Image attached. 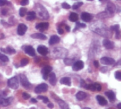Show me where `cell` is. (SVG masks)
<instances>
[{
    "instance_id": "cell-1",
    "label": "cell",
    "mask_w": 121,
    "mask_h": 109,
    "mask_svg": "<svg viewBox=\"0 0 121 109\" xmlns=\"http://www.w3.org/2000/svg\"><path fill=\"white\" fill-rule=\"evenodd\" d=\"M97 23L98 24H96V23H93L92 26H94V28H92L93 31L104 37H107V38L111 37V30L108 29L104 25H103L104 23H102L97 22Z\"/></svg>"
},
{
    "instance_id": "cell-2",
    "label": "cell",
    "mask_w": 121,
    "mask_h": 109,
    "mask_svg": "<svg viewBox=\"0 0 121 109\" xmlns=\"http://www.w3.org/2000/svg\"><path fill=\"white\" fill-rule=\"evenodd\" d=\"M38 7H36L39 17L42 18V19H48L49 18V15L48 13L47 10L41 5V4H38Z\"/></svg>"
},
{
    "instance_id": "cell-3",
    "label": "cell",
    "mask_w": 121,
    "mask_h": 109,
    "mask_svg": "<svg viewBox=\"0 0 121 109\" xmlns=\"http://www.w3.org/2000/svg\"><path fill=\"white\" fill-rule=\"evenodd\" d=\"M8 86L13 89H16L18 88V81L17 77H13L8 80Z\"/></svg>"
},
{
    "instance_id": "cell-4",
    "label": "cell",
    "mask_w": 121,
    "mask_h": 109,
    "mask_svg": "<svg viewBox=\"0 0 121 109\" xmlns=\"http://www.w3.org/2000/svg\"><path fill=\"white\" fill-rule=\"evenodd\" d=\"M20 81L21 83L22 84V86L25 88V89H30L31 87L30 83L28 82L27 77H26V75L24 74H20Z\"/></svg>"
},
{
    "instance_id": "cell-5",
    "label": "cell",
    "mask_w": 121,
    "mask_h": 109,
    "mask_svg": "<svg viewBox=\"0 0 121 109\" xmlns=\"http://www.w3.org/2000/svg\"><path fill=\"white\" fill-rule=\"evenodd\" d=\"M48 86L47 84H45V83H43V84H39L38 86H37L35 88V92L36 94H40V93H43V92H45L48 90Z\"/></svg>"
},
{
    "instance_id": "cell-6",
    "label": "cell",
    "mask_w": 121,
    "mask_h": 109,
    "mask_svg": "<svg viewBox=\"0 0 121 109\" xmlns=\"http://www.w3.org/2000/svg\"><path fill=\"white\" fill-rule=\"evenodd\" d=\"M27 29H28V28H27V26L24 23L19 24L18 26V28H17V33H18V35H23L26 33Z\"/></svg>"
},
{
    "instance_id": "cell-7",
    "label": "cell",
    "mask_w": 121,
    "mask_h": 109,
    "mask_svg": "<svg viewBox=\"0 0 121 109\" xmlns=\"http://www.w3.org/2000/svg\"><path fill=\"white\" fill-rule=\"evenodd\" d=\"M101 62L105 65H111L115 63V60L109 57H104L101 59Z\"/></svg>"
},
{
    "instance_id": "cell-8",
    "label": "cell",
    "mask_w": 121,
    "mask_h": 109,
    "mask_svg": "<svg viewBox=\"0 0 121 109\" xmlns=\"http://www.w3.org/2000/svg\"><path fill=\"white\" fill-rule=\"evenodd\" d=\"M84 62L81 61V60H79V61H77V62H75L74 63V65L72 66V69L74 71H79V70H81L82 69L84 68Z\"/></svg>"
},
{
    "instance_id": "cell-9",
    "label": "cell",
    "mask_w": 121,
    "mask_h": 109,
    "mask_svg": "<svg viewBox=\"0 0 121 109\" xmlns=\"http://www.w3.org/2000/svg\"><path fill=\"white\" fill-rule=\"evenodd\" d=\"M12 100H13V97H9L7 99L0 97V105L1 106H7L11 104Z\"/></svg>"
},
{
    "instance_id": "cell-10",
    "label": "cell",
    "mask_w": 121,
    "mask_h": 109,
    "mask_svg": "<svg viewBox=\"0 0 121 109\" xmlns=\"http://www.w3.org/2000/svg\"><path fill=\"white\" fill-rule=\"evenodd\" d=\"M103 45L106 49H113L114 48L113 42L111 41L108 39H104L103 40Z\"/></svg>"
},
{
    "instance_id": "cell-11",
    "label": "cell",
    "mask_w": 121,
    "mask_h": 109,
    "mask_svg": "<svg viewBox=\"0 0 121 109\" xmlns=\"http://www.w3.org/2000/svg\"><path fill=\"white\" fill-rule=\"evenodd\" d=\"M37 50L42 55H46L48 53V49L45 45H39L37 48Z\"/></svg>"
},
{
    "instance_id": "cell-12",
    "label": "cell",
    "mask_w": 121,
    "mask_h": 109,
    "mask_svg": "<svg viewBox=\"0 0 121 109\" xmlns=\"http://www.w3.org/2000/svg\"><path fill=\"white\" fill-rule=\"evenodd\" d=\"M81 18L84 21L89 22L92 18V16L90 13H89L88 12H83L81 15Z\"/></svg>"
},
{
    "instance_id": "cell-13",
    "label": "cell",
    "mask_w": 121,
    "mask_h": 109,
    "mask_svg": "<svg viewBox=\"0 0 121 109\" xmlns=\"http://www.w3.org/2000/svg\"><path fill=\"white\" fill-rule=\"evenodd\" d=\"M49 27V23L48 22L46 23H38L35 26V28L36 29H39L40 31H45L46 29H48Z\"/></svg>"
},
{
    "instance_id": "cell-14",
    "label": "cell",
    "mask_w": 121,
    "mask_h": 109,
    "mask_svg": "<svg viewBox=\"0 0 121 109\" xmlns=\"http://www.w3.org/2000/svg\"><path fill=\"white\" fill-rule=\"evenodd\" d=\"M24 50H25V52H26V54H28V55H30V56H35V55L34 48H33L32 46H30V45L27 46V47L25 48Z\"/></svg>"
},
{
    "instance_id": "cell-15",
    "label": "cell",
    "mask_w": 121,
    "mask_h": 109,
    "mask_svg": "<svg viewBox=\"0 0 121 109\" xmlns=\"http://www.w3.org/2000/svg\"><path fill=\"white\" fill-rule=\"evenodd\" d=\"M120 26L118 24H116L115 26H113L111 27V31H114L116 32V38L117 39L120 38Z\"/></svg>"
},
{
    "instance_id": "cell-16",
    "label": "cell",
    "mask_w": 121,
    "mask_h": 109,
    "mask_svg": "<svg viewBox=\"0 0 121 109\" xmlns=\"http://www.w3.org/2000/svg\"><path fill=\"white\" fill-rule=\"evenodd\" d=\"M60 40V38L57 36V35H52L50 37V40H49V44L52 45H55L56 43H58Z\"/></svg>"
},
{
    "instance_id": "cell-17",
    "label": "cell",
    "mask_w": 121,
    "mask_h": 109,
    "mask_svg": "<svg viewBox=\"0 0 121 109\" xmlns=\"http://www.w3.org/2000/svg\"><path fill=\"white\" fill-rule=\"evenodd\" d=\"M96 100H97V101L99 102V104L101 106H106L108 104L106 99L104 97H103L102 96H100V95H98L96 96Z\"/></svg>"
},
{
    "instance_id": "cell-18",
    "label": "cell",
    "mask_w": 121,
    "mask_h": 109,
    "mask_svg": "<svg viewBox=\"0 0 121 109\" xmlns=\"http://www.w3.org/2000/svg\"><path fill=\"white\" fill-rule=\"evenodd\" d=\"M116 6L113 4L112 3H108L107 5V12L111 15V13H114V12L116 11Z\"/></svg>"
},
{
    "instance_id": "cell-19",
    "label": "cell",
    "mask_w": 121,
    "mask_h": 109,
    "mask_svg": "<svg viewBox=\"0 0 121 109\" xmlns=\"http://www.w3.org/2000/svg\"><path fill=\"white\" fill-rule=\"evenodd\" d=\"M105 95L107 96V97L109 99V100L111 101H112V102L115 101V100H116V95H115L113 92H112V91L106 92H105Z\"/></svg>"
},
{
    "instance_id": "cell-20",
    "label": "cell",
    "mask_w": 121,
    "mask_h": 109,
    "mask_svg": "<svg viewBox=\"0 0 121 109\" xmlns=\"http://www.w3.org/2000/svg\"><path fill=\"white\" fill-rule=\"evenodd\" d=\"M49 77H50V83L52 86H55L57 82V78H56L55 74L54 72H51L49 74Z\"/></svg>"
},
{
    "instance_id": "cell-21",
    "label": "cell",
    "mask_w": 121,
    "mask_h": 109,
    "mask_svg": "<svg viewBox=\"0 0 121 109\" xmlns=\"http://www.w3.org/2000/svg\"><path fill=\"white\" fill-rule=\"evenodd\" d=\"M30 37L32 38H35V39H40V40H45L47 38V37L42 34V33H34V34H32L30 35Z\"/></svg>"
},
{
    "instance_id": "cell-22",
    "label": "cell",
    "mask_w": 121,
    "mask_h": 109,
    "mask_svg": "<svg viewBox=\"0 0 121 109\" xmlns=\"http://www.w3.org/2000/svg\"><path fill=\"white\" fill-rule=\"evenodd\" d=\"M86 94L83 92H79L77 94H76V98L78 101H82L84 100L86 97Z\"/></svg>"
},
{
    "instance_id": "cell-23",
    "label": "cell",
    "mask_w": 121,
    "mask_h": 109,
    "mask_svg": "<svg viewBox=\"0 0 121 109\" xmlns=\"http://www.w3.org/2000/svg\"><path fill=\"white\" fill-rule=\"evenodd\" d=\"M60 83L62 84L70 86L71 85V79L69 77H63L60 79Z\"/></svg>"
},
{
    "instance_id": "cell-24",
    "label": "cell",
    "mask_w": 121,
    "mask_h": 109,
    "mask_svg": "<svg viewBox=\"0 0 121 109\" xmlns=\"http://www.w3.org/2000/svg\"><path fill=\"white\" fill-rule=\"evenodd\" d=\"M27 13H28V16L26 17V20L27 21H32V20L35 18L36 13H35V11H29Z\"/></svg>"
},
{
    "instance_id": "cell-25",
    "label": "cell",
    "mask_w": 121,
    "mask_h": 109,
    "mask_svg": "<svg viewBox=\"0 0 121 109\" xmlns=\"http://www.w3.org/2000/svg\"><path fill=\"white\" fill-rule=\"evenodd\" d=\"M78 18H79V16L76 13H71L69 16V21H72V22H76L78 21Z\"/></svg>"
},
{
    "instance_id": "cell-26",
    "label": "cell",
    "mask_w": 121,
    "mask_h": 109,
    "mask_svg": "<svg viewBox=\"0 0 121 109\" xmlns=\"http://www.w3.org/2000/svg\"><path fill=\"white\" fill-rule=\"evenodd\" d=\"M1 51H4V52H7V53H9V54H14L15 52H16V50L13 48H11V47H7L6 49H1Z\"/></svg>"
},
{
    "instance_id": "cell-27",
    "label": "cell",
    "mask_w": 121,
    "mask_h": 109,
    "mask_svg": "<svg viewBox=\"0 0 121 109\" xmlns=\"http://www.w3.org/2000/svg\"><path fill=\"white\" fill-rule=\"evenodd\" d=\"M52 67L50 66H46L45 67L43 70H42V74H49L51 71H52Z\"/></svg>"
},
{
    "instance_id": "cell-28",
    "label": "cell",
    "mask_w": 121,
    "mask_h": 109,
    "mask_svg": "<svg viewBox=\"0 0 121 109\" xmlns=\"http://www.w3.org/2000/svg\"><path fill=\"white\" fill-rule=\"evenodd\" d=\"M57 102H58V104L60 106V108H62V109H69L68 105L64 101L59 99V100H57Z\"/></svg>"
},
{
    "instance_id": "cell-29",
    "label": "cell",
    "mask_w": 121,
    "mask_h": 109,
    "mask_svg": "<svg viewBox=\"0 0 121 109\" xmlns=\"http://www.w3.org/2000/svg\"><path fill=\"white\" fill-rule=\"evenodd\" d=\"M110 16V14H109L107 11H104V12H101V13H99V14L97 15V17H99V18H104L108 17V16Z\"/></svg>"
},
{
    "instance_id": "cell-30",
    "label": "cell",
    "mask_w": 121,
    "mask_h": 109,
    "mask_svg": "<svg viewBox=\"0 0 121 109\" xmlns=\"http://www.w3.org/2000/svg\"><path fill=\"white\" fill-rule=\"evenodd\" d=\"M26 13H27V9L23 8V7L20 9V10H19V15H20V16L23 17Z\"/></svg>"
},
{
    "instance_id": "cell-31",
    "label": "cell",
    "mask_w": 121,
    "mask_h": 109,
    "mask_svg": "<svg viewBox=\"0 0 121 109\" xmlns=\"http://www.w3.org/2000/svg\"><path fill=\"white\" fill-rule=\"evenodd\" d=\"M83 5V2H81V1H78V2H76L73 4L72 6V9H77L79 7H80L81 6Z\"/></svg>"
},
{
    "instance_id": "cell-32",
    "label": "cell",
    "mask_w": 121,
    "mask_h": 109,
    "mask_svg": "<svg viewBox=\"0 0 121 109\" xmlns=\"http://www.w3.org/2000/svg\"><path fill=\"white\" fill-rule=\"evenodd\" d=\"M28 64V59L24 58V59L21 60V67H24V66L27 65Z\"/></svg>"
},
{
    "instance_id": "cell-33",
    "label": "cell",
    "mask_w": 121,
    "mask_h": 109,
    "mask_svg": "<svg viewBox=\"0 0 121 109\" xmlns=\"http://www.w3.org/2000/svg\"><path fill=\"white\" fill-rule=\"evenodd\" d=\"M0 60H1L2 62H8V61H9V57H8L6 55H5L1 54Z\"/></svg>"
},
{
    "instance_id": "cell-34",
    "label": "cell",
    "mask_w": 121,
    "mask_h": 109,
    "mask_svg": "<svg viewBox=\"0 0 121 109\" xmlns=\"http://www.w3.org/2000/svg\"><path fill=\"white\" fill-rule=\"evenodd\" d=\"M115 78L118 80H121V71H117L115 73Z\"/></svg>"
},
{
    "instance_id": "cell-35",
    "label": "cell",
    "mask_w": 121,
    "mask_h": 109,
    "mask_svg": "<svg viewBox=\"0 0 121 109\" xmlns=\"http://www.w3.org/2000/svg\"><path fill=\"white\" fill-rule=\"evenodd\" d=\"M62 7L63 9H69L71 6H70V5L68 4L67 3L64 2V3L62 4Z\"/></svg>"
},
{
    "instance_id": "cell-36",
    "label": "cell",
    "mask_w": 121,
    "mask_h": 109,
    "mask_svg": "<svg viewBox=\"0 0 121 109\" xmlns=\"http://www.w3.org/2000/svg\"><path fill=\"white\" fill-rule=\"evenodd\" d=\"M86 27V25L84 24V23H77V28L74 29V31L76 30V29H77L78 28H85Z\"/></svg>"
},
{
    "instance_id": "cell-37",
    "label": "cell",
    "mask_w": 121,
    "mask_h": 109,
    "mask_svg": "<svg viewBox=\"0 0 121 109\" xmlns=\"http://www.w3.org/2000/svg\"><path fill=\"white\" fill-rule=\"evenodd\" d=\"M22 96H23V99H25V100H27V99H28L30 97V96L28 94L26 93V92H23V93L22 94Z\"/></svg>"
},
{
    "instance_id": "cell-38",
    "label": "cell",
    "mask_w": 121,
    "mask_h": 109,
    "mask_svg": "<svg viewBox=\"0 0 121 109\" xmlns=\"http://www.w3.org/2000/svg\"><path fill=\"white\" fill-rule=\"evenodd\" d=\"M95 88H96V91H101V85L100 84H98V83H95Z\"/></svg>"
},
{
    "instance_id": "cell-39",
    "label": "cell",
    "mask_w": 121,
    "mask_h": 109,
    "mask_svg": "<svg viewBox=\"0 0 121 109\" xmlns=\"http://www.w3.org/2000/svg\"><path fill=\"white\" fill-rule=\"evenodd\" d=\"M64 61H65V63L67 65H70L72 63V60H69V58H65Z\"/></svg>"
},
{
    "instance_id": "cell-40",
    "label": "cell",
    "mask_w": 121,
    "mask_h": 109,
    "mask_svg": "<svg viewBox=\"0 0 121 109\" xmlns=\"http://www.w3.org/2000/svg\"><path fill=\"white\" fill-rule=\"evenodd\" d=\"M28 3H29V1H28V0H22V1H21V5H22V6H26V5L28 4Z\"/></svg>"
},
{
    "instance_id": "cell-41",
    "label": "cell",
    "mask_w": 121,
    "mask_h": 109,
    "mask_svg": "<svg viewBox=\"0 0 121 109\" xmlns=\"http://www.w3.org/2000/svg\"><path fill=\"white\" fill-rule=\"evenodd\" d=\"M101 72H103V73H106L107 71H108V67H101Z\"/></svg>"
},
{
    "instance_id": "cell-42",
    "label": "cell",
    "mask_w": 121,
    "mask_h": 109,
    "mask_svg": "<svg viewBox=\"0 0 121 109\" xmlns=\"http://www.w3.org/2000/svg\"><path fill=\"white\" fill-rule=\"evenodd\" d=\"M6 4H7V0H0V6H4Z\"/></svg>"
},
{
    "instance_id": "cell-43",
    "label": "cell",
    "mask_w": 121,
    "mask_h": 109,
    "mask_svg": "<svg viewBox=\"0 0 121 109\" xmlns=\"http://www.w3.org/2000/svg\"><path fill=\"white\" fill-rule=\"evenodd\" d=\"M80 84H81V87H84V88H85V87H86V84L85 83L84 80H83V79L81 80Z\"/></svg>"
},
{
    "instance_id": "cell-44",
    "label": "cell",
    "mask_w": 121,
    "mask_h": 109,
    "mask_svg": "<svg viewBox=\"0 0 121 109\" xmlns=\"http://www.w3.org/2000/svg\"><path fill=\"white\" fill-rule=\"evenodd\" d=\"M42 100H43V103H44V104H47V103H48V102H49L48 99L47 97H45V96H44V97H43V99Z\"/></svg>"
},
{
    "instance_id": "cell-45",
    "label": "cell",
    "mask_w": 121,
    "mask_h": 109,
    "mask_svg": "<svg viewBox=\"0 0 121 109\" xmlns=\"http://www.w3.org/2000/svg\"><path fill=\"white\" fill-rule=\"evenodd\" d=\"M94 65L95 67H96V68H98V67H99V62L96 61V60L94 62Z\"/></svg>"
},
{
    "instance_id": "cell-46",
    "label": "cell",
    "mask_w": 121,
    "mask_h": 109,
    "mask_svg": "<svg viewBox=\"0 0 121 109\" xmlns=\"http://www.w3.org/2000/svg\"><path fill=\"white\" fill-rule=\"evenodd\" d=\"M1 13H2V15L6 16V15L7 14V10H6V9H3V10H1Z\"/></svg>"
},
{
    "instance_id": "cell-47",
    "label": "cell",
    "mask_w": 121,
    "mask_h": 109,
    "mask_svg": "<svg viewBox=\"0 0 121 109\" xmlns=\"http://www.w3.org/2000/svg\"><path fill=\"white\" fill-rule=\"evenodd\" d=\"M57 31H58V33L59 34H63V33H64V31H63V30L62 29V28H58V30H57Z\"/></svg>"
},
{
    "instance_id": "cell-48",
    "label": "cell",
    "mask_w": 121,
    "mask_h": 109,
    "mask_svg": "<svg viewBox=\"0 0 121 109\" xmlns=\"http://www.w3.org/2000/svg\"><path fill=\"white\" fill-rule=\"evenodd\" d=\"M48 76H49V74H44L43 75V79H48Z\"/></svg>"
},
{
    "instance_id": "cell-49",
    "label": "cell",
    "mask_w": 121,
    "mask_h": 109,
    "mask_svg": "<svg viewBox=\"0 0 121 109\" xmlns=\"http://www.w3.org/2000/svg\"><path fill=\"white\" fill-rule=\"evenodd\" d=\"M48 108H53V104H48Z\"/></svg>"
},
{
    "instance_id": "cell-50",
    "label": "cell",
    "mask_w": 121,
    "mask_h": 109,
    "mask_svg": "<svg viewBox=\"0 0 121 109\" xmlns=\"http://www.w3.org/2000/svg\"><path fill=\"white\" fill-rule=\"evenodd\" d=\"M30 101H31L32 103H37V100L35 99H32L30 100Z\"/></svg>"
},
{
    "instance_id": "cell-51",
    "label": "cell",
    "mask_w": 121,
    "mask_h": 109,
    "mask_svg": "<svg viewBox=\"0 0 121 109\" xmlns=\"http://www.w3.org/2000/svg\"><path fill=\"white\" fill-rule=\"evenodd\" d=\"M65 28H66V30H67V31H68V32H69V31H70V28H69L68 26H65Z\"/></svg>"
},
{
    "instance_id": "cell-52",
    "label": "cell",
    "mask_w": 121,
    "mask_h": 109,
    "mask_svg": "<svg viewBox=\"0 0 121 109\" xmlns=\"http://www.w3.org/2000/svg\"><path fill=\"white\" fill-rule=\"evenodd\" d=\"M117 107H118V109H121V103H120V104H118Z\"/></svg>"
},
{
    "instance_id": "cell-53",
    "label": "cell",
    "mask_w": 121,
    "mask_h": 109,
    "mask_svg": "<svg viewBox=\"0 0 121 109\" xmlns=\"http://www.w3.org/2000/svg\"><path fill=\"white\" fill-rule=\"evenodd\" d=\"M89 1H93V0H89Z\"/></svg>"
},
{
    "instance_id": "cell-54",
    "label": "cell",
    "mask_w": 121,
    "mask_h": 109,
    "mask_svg": "<svg viewBox=\"0 0 121 109\" xmlns=\"http://www.w3.org/2000/svg\"><path fill=\"white\" fill-rule=\"evenodd\" d=\"M1 53H0V56H1Z\"/></svg>"
},
{
    "instance_id": "cell-55",
    "label": "cell",
    "mask_w": 121,
    "mask_h": 109,
    "mask_svg": "<svg viewBox=\"0 0 121 109\" xmlns=\"http://www.w3.org/2000/svg\"><path fill=\"white\" fill-rule=\"evenodd\" d=\"M100 1H102V0H100Z\"/></svg>"
},
{
    "instance_id": "cell-56",
    "label": "cell",
    "mask_w": 121,
    "mask_h": 109,
    "mask_svg": "<svg viewBox=\"0 0 121 109\" xmlns=\"http://www.w3.org/2000/svg\"><path fill=\"white\" fill-rule=\"evenodd\" d=\"M0 38H1V37H0Z\"/></svg>"
}]
</instances>
